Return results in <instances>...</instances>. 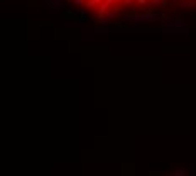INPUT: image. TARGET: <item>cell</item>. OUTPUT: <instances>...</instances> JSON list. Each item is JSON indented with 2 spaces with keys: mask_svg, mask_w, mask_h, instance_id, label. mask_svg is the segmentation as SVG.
<instances>
[{
  "mask_svg": "<svg viewBox=\"0 0 196 176\" xmlns=\"http://www.w3.org/2000/svg\"><path fill=\"white\" fill-rule=\"evenodd\" d=\"M95 15H117L130 10L152 9L166 3L167 0H69Z\"/></svg>",
  "mask_w": 196,
  "mask_h": 176,
  "instance_id": "1",
  "label": "cell"
}]
</instances>
